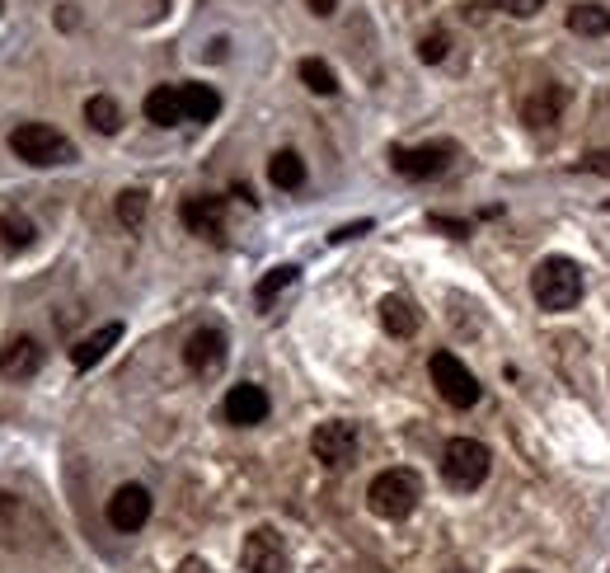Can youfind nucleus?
Wrapping results in <instances>:
<instances>
[{
	"label": "nucleus",
	"instance_id": "obj_4",
	"mask_svg": "<svg viewBox=\"0 0 610 573\" xmlns=\"http://www.w3.org/2000/svg\"><path fill=\"white\" fill-rule=\"evenodd\" d=\"M10 151L19 160H29V165H66V160H76V146L47 123H19L10 132Z\"/></svg>",
	"mask_w": 610,
	"mask_h": 573
},
{
	"label": "nucleus",
	"instance_id": "obj_15",
	"mask_svg": "<svg viewBox=\"0 0 610 573\" xmlns=\"http://www.w3.org/2000/svg\"><path fill=\"white\" fill-rule=\"evenodd\" d=\"M179 99H183V118L188 123H212L221 113V94L212 85H179Z\"/></svg>",
	"mask_w": 610,
	"mask_h": 573
},
{
	"label": "nucleus",
	"instance_id": "obj_9",
	"mask_svg": "<svg viewBox=\"0 0 610 573\" xmlns=\"http://www.w3.org/2000/svg\"><path fill=\"white\" fill-rule=\"evenodd\" d=\"M108 522L118 531H141L151 522V494L141 484H122L118 494L108 498Z\"/></svg>",
	"mask_w": 610,
	"mask_h": 573
},
{
	"label": "nucleus",
	"instance_id": "obj_23",
	"mask_svg": "<svg viewBox=\"0 0 610 573\" xmlns=\"http://www.w3.org/2000/svg\"><path fill=\"white\" fill-rule=\"evenodd\" d=\"M301 80H305V90H315V94H334L338 90L334 71H329L320 57H305V62H301Z\"/></svg>",
	"mask_w": 610,
	"mask_h": 573
},
{
	"label": "nucleus",
	"instance_id": "obj_5",
	"mask_svg": "<svg viewBox=\"0 0 610 573\" xmlns=\"http://www.w3.org/2000/svg\"><path fill=\"white\" fill-rule=\"evenodd\" d=\"M427 372H432V386L442 390V400L451 404V409H470V404L479 400V381H474V372L456 353H432Z\"/></svg>",
	"mask_w": 610,
	"mask_h": 573
},
{
	"label": "nucleus",
	"instance_id": "obj_13",
	"mask_svg": "<svg viewBox=\"0 0 610 573\" xmlns=\"http://www.w3.org/2000/svg\"><path fill=\"white\" fill-rule=\"evenodd\" d=\"M38 367H43V348H38V339H15L5 353H0V376L24 381V376H33Z\"/></svg>",
	"mask_w": 610,
	"mask_h": 573
},
{
	"label": "nucleus",
	"instance_id": "obj_14",
	"mask_svg": "<svg viewBox=\"0 0 610 573\" xmlns=\"http://www.w3.org/2000/svg\"><path fill=\"white\" fill-rule=\"evenodd\" d=\"M146 118H151L155 127H174L183 123V99H179V85H155L151 94H146Z\"/></svg>",
	"mask_w": 610,
	"mask_h": 573
},
{
	"label": "nucleus",
	"instance_id": "obj_21",
	"mask_svg": "<svg viewBox=\"0 0 610 573\" xmlns=\"http://www.w3.org/2000/svg\"><path fill=\"white\" fill-rule=\"evenodd\" d=\"M0 240H5V249H29L33 221L24 217V212H5V217H0Z\"/></svg>",
	"mask_w": 610,
	"mask_h": 573
},
{
	"label": "nucleus",
	"instance_id": "obj_12",
	"mask_svg": "<svg viewBox=\"0 0 610 573\" xmlns=\"http://www.w3.org/2000/svg\"><path fill=\"white\" fill-rule=\"evenodd\" d=\"M183 226L193 235H207V240H221V226H226V202L221 198H188L179 207Z\"/></svg>",
	"mask_w": 610,
	"mask_h": 573
},
{
	"label": "nucleus",
	"instance_id": "obj_26",
	"mask_svg": "<svg viewBox=\"0 0 610 573\" xmlns=\"http://www.w3.org/2000/svg\"><path fill=\"white\" fill-rule=\"evenodd\" d=\"M418 57H423V62H442V57H446V38H442V33L423 38V43H418Z\"/></svg>",
	"mask_w": 610,
	"mask_h": 573
},
{
	"label": "nucleus",
	"instance_id": "obj_17",
	"mask_svg": "<svg viewBox=\"0 0 610 573\" xmlns=\"http://www.w3.org/2000/svg\"><path fill=\"white\" fill-rule=\"evenodd\" d=\"M118 339H122V325H104V329H94L90 339H80L76 348H71V362H76L80 372H85V367H94V362H99V357H104Z\"/></svg>",
	"mask_w": 610,
	"mask_h": 573
},
{
	"label": "nucleus",
	"instance_id": "obj_7",
	"mask_svg": "<svg viewBox=\"0 0 610 573\" xmlns=\"http://www.w3.org/2000/svg\"><path fill=\"white\" fill-rule=\"evenodd\" d=\"M310 451H315V461H324L329 470H343V465L357 456V428L343 419H329L315 428V437H310Z\"/></svg>",
	"mask_w": 610,
	"mask_h": 573
},
{
	"label": "nucleus",
	"instance_id": "obj_22",
	"mask_svg": "<svg viewBox=\"0 0 610 573\" xmlns=\"http://www.w3.org/2000/svg\"><path fill=\"white\" fill-rule=\"evenodd\" d=\"M559 109H564V90L554 85V90H545L535 104H526V123H531V127H549L554 118H559Z\"/></svg>",
	"mask_w": 610,
	"mask_h": 573
},
{
	"label": "nucleus",
	"instance_id": "obj_8",
	"mask_svg": "<svg viewBox=\"0 0 610 573\" xmlns=\"http://www.w3.org/2000/svg\"><path fill=\"white\" fill-rule=\"evenodd\" d=\"M451 146H395V151H390V165H395V174H404V179H437V174L446 170V165H451Z\"/></svg>",
	"mask_w": 610,
	"mask_h": 573
},
{
	"label": "nucleus",
	"instance_id": "obj_11",
	"mask_svg": "<svg viewBox=\"0 0 610 573\" xmlns=\"http://www.w3.org/2000/svg\"><path fill=\"white\" fill-rule=\"evenodd\" d=\"M226 419L235 423V428H254V423L268 419V390L263 386H230L226 395Z\"/></svg>",
	"mask_w": 610,
	"mask_h": 573
},
{
	"label": "nucleus",
	"instance_id": "obj_1",
	"mask_svg": "<svg viewBox=\"0 0 610 573\" xmlns=\"http://www.w3.org/2000/svg\"><path fill=\"white\" fill-rule=\"evenodd\" d=\"M582 268L573 264V259H564V254H549V259H540L531 273V296L535 306L549 310V315H559V310H573L582 301Z\"/></svg>",
	"mask_w": 610,
	"mask_h": 573
},
{
	"label": "nucleus",
	"instance_id": "obj_18",
	"mask_svg": "<svg viewBox=\"0 0 610 573\" xmlns=\"http://www.w3.org/2000/svg\"><path fill=\"white\" fill-rule=\"evenodd\" d=\"M568 29L582 33V38H601V33H610V10L606 5H573L568 10Z\"/></svg>",
	"mask_w": 610,
	"mask_h": 573
},
{
	"label": "nucleus",
	"instance_id": "obj_6",
	"mask_svg": "<svg viewBox=\"0 0 610 573\" xmlns=\"http://www.w3.org/2000/svg\"><path fill=\"white\" fill-rule=\"evenodd\" d=\"M244 573H287V545L273 527H254L240 545Z\"/></svg>",
	"mask_w": 610,
	"mask_h": 573
},
{
	"label": "nucleus",
	"instance_id": "obj_29",
	"mask_svg": "<svg viewBox=\"0 0 610 573\" xmlns=\"http://www.w3.org/2000/svg\"><path fill=\"white\" fill-rule=\"evenodd\" d=\"M582 170H596V174H610V151H601V155H587V160H582Z\"/></svg>",
	"mask_w": 610,
	"mask_h": 573
},
{
	"label": "nucleus",
	"instance_id": "obj_30",
	"mask_svg": "<svg viewBox=\"0 0 610 573\" xmlns=\"http://www.w3.org/2000/svg\"><path fill=\"white\" fill-rule=\"evenodd\" d=\"M371 231V221H357V226H343V231H334V240H352V235Z\"/></svg>",
	"mask_w": 610,
	"mask_h": 573
},
{
	"label": "nucleus",
	"instance_id": "obj_33",
	"mask_svg": "<svg viewBox=\"0 0 610 573\" xmlns=\"http://www.w3.org/2000/svg\"><path fill=\"white\" fill-rule=\"evenodd\" d=\"M512 573H535V569H512Z\"/></svg>",
	"mask_w": 610,
	"mask_h": 573
},
{
	"label": "nucleus",
	"instance_id": "obj_31",
	"mask_svg": "<svg viewBox=\"0 0 610 573\" xmlns=\"http://www.w3.org/2000/svg\"><path fill=\"white\" fill-rule=\"evenodd\" d=\"M179 573H212V569H207V564H202L198 555H188V559L179 564Z\"/></svg>",
	"mask_w": 610,
	"mask_h": 573
},
{
	"label": "nucleus",
	"instance_id": "obj_28",
	"mask_svg": "<svg viewBox=\"0 0 610 573\" xmlns=\"http://www.w3.org/2000/svg\"><path fill=\"white\" fill-rule=\"evenodd\" d=\"M427 226H432V231H446V235H470V226H465V221H456V217H427Z\"/></svg>",
	"mask_w": 610,
	"mask_h": 573
},
{
	"label": "nucleus",
	"instance_id": "obj_3",
	"mask_svg": "<svg viewBox=\"0 0 610 573\" xmlns=\"http://www.w3.org/2000/svg\"><path fill=\"white\" fill-rule=\"evenodd\" d=\"M488 470H493V456H488L484 442H474V437H451L442 451V480L460 494H470L479 484L488 480Z\"/></svg>",
	"mask_w": 610,
	"mask_h": 573
},
{
	"label": "nucleus",
	"instance_id": "obj_24",
	"mask_svg": "<svg viewBox=\"0 0 610 573\" xmlns=\"http://www.w3.org/2000/svg\"><path fill=\"white\" fill-rule=\"evenodd\" d=\"M291 282H296V268H291V264L273 268V273H268V278H263L259 287H254V301H259V306H268V301H273L277 292H287Z\"/></svg>",
	"mask_w": 610,
	"mask_h": 573
},
{
	"label": "nucleus",
	"instance_id": "obj_20",
	"mask_svg": "<svg viewBox=\"0 0 610 573\" xmlns=\"http://www.w3.org/2000/svg\"><path fill=\"white\" fill-rule=\"evenodd\" d=\"M85 123L94 127V132H104V137H113L122 127V113H118V104L108 99V94H94L90 104H85Z\"/></svg>",
	"mask_w": 610,
	"mask_h": 573
},
{
	"label": "nucleus",
	"instance_id": "obj_32",
	"mask_svg": "<svg viewBox=\"0 0 610 573\" xmlns=\"http://www.w3.org/2000/svg\"><path fill=\"white\" fill-rule=\"evenodd\" d=\"M310 10L315 15H334V0H310Z\"/></svg>",
	"mask_w": 610,
	"mask_h": 573
},
{
	"label": "nucleus",
	"instance_id": "obj_25",
	"mask_svg": "<svg viewBox=\"0 0 610 573\" xmlns=\"http://www.w3.org/2000/svg\"><path fill=\"white\" fill-rule=\"evenodd\" d=\"M118 221H122V226H132V231L146 221V193H141V188L118 193Z\"/></svg>",
	"mask_w": 610,
	"mask_h": 573
},
{
	"label": "nucleus",
	"instance_id": "obj_2",
	"mask_svg": "<svg viewBox=\"0 0 610 573\" xmlns=\"http://www.w3.org/2000/svg\"><path fill=\"white\" fill-rule=\"evenodd\" d=\"M418 498H423V484H418L413 470H381V475L371 480V489H366L371 512L385 517V522H404V517L418 508Z\"/></svg>",
	"mask_w": 610,
	"mask_h": 573
},
{
	"label": "nucleus",
	"instance_id": "obj_19",
	"mask_svg": "<svg viewBox=\"0 0 610 573\" xmlns=\"http://www.w3.org/2000/svg\"><path fill=\"white\" fill-rule=\"evenodd\" d=\"M268 179H273L277 188H301L305 184V160L296 151H277L273 160H268Z\"/></svg>",
	"mask_w": 610,
	"mask_h": 573
},
{
	"label": "nucleus",
	"instance_id": "obj_16",
	"mask_svg": "<svg viewBox=\"0 0 610 573\" xmlns=\"http://www.w3.org/2000/svg\"><path fill=\"white\" fill-rule=\"evenodd\" d=\"M381 325L395 334V339H413L418 334V310H413L409 296H385L381 301Z\"/></svg>",
	"mask_w": 610,
	"mask_h": 573
},
{
	"label": "nucleus",
	"instance_id": "obj_10",
	"mask_svg": "<svg viewBox=\"0 0 610 573\" xmlns=\"http://www.w3.org/2000/svg\"><path fill=\"white\" fill-rule=\"evenodd\" d=\"M183 362H188L198 376L221 372V367H226V334H221V329H198V334H188V343H183Z\"/></svg>",
	"mask_w": 610,
	"mask_h": 573
},
{
	"label": "nucleus",
	"instance_id": "obj_27",
	"mask_svg": "<svg viewBox=\"0 0 610 573\" xmlns=\"http://www.w3.org/2000/svg\"><path fill=\"white\" fill-rule=\"evenodd\" d=\"M498 5H503L507 15H517V19H531L535 10H540V5H545V0H498Z\"/></svg>",
	"mask_w": 610,
	"mask_h": 573
}]
</instances>
